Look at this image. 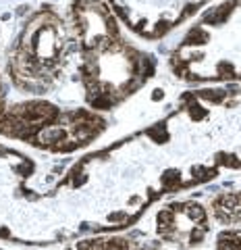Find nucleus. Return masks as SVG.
<instances>
[{"mask_svg": "<svg viewBox=\"0 0 241 250\" xmlns=\"http://www.w3.org/2000/svg\"><path fill=\"white\" fill-rule=\"evenodd\" d=\"M160 233L170 242L193 244L206 233V215L198 205H175L168 207L158 217Z\"/></svg>", "mask_w": 241, "mask_h": 250, "instance_id": "2", "label": "nucleus"}, {"mask_svg": "<svg viewBox=\"0 0 241 250\" xmlns=\"http://www.w3.org/2000/svg\"><path fill=\"white\" fill-rule=\"evenodd\" d=\"M219 250H241V233L229 231L219 238Z\"/></svg>", "mask_w": 241, "mask_h": 250, "instance_id": "4", "label": "nucleus"}, {"mask_svg": "<svg viewBox=\"0 0 241 250\" xmlns=\"http://www.w3.org/2000/svg\"><path fill=\"white\" fill-rule=\"evenodd\" d=\"M181 62L200 75L241 77V0L210 15L187 42Z\"/></svg>", "mask_w": 241, "mask_h": 250, "instance_id": "1", "label": "nucleus"}, {"mask_svg": "<svg viewBox=\"0 0 241 250\" xmlns=\"http://www.w3.org/2000/svg\"><path fill=\"white\" fill-rule=\"evenodd\" d=\"M214 215L222 223H241V192L222 194L216 198Z\"/></svg>", "mask_w": 241, "mask_h": 250, "instance_id": "3", "label": "nucleus"}]
</instances>
